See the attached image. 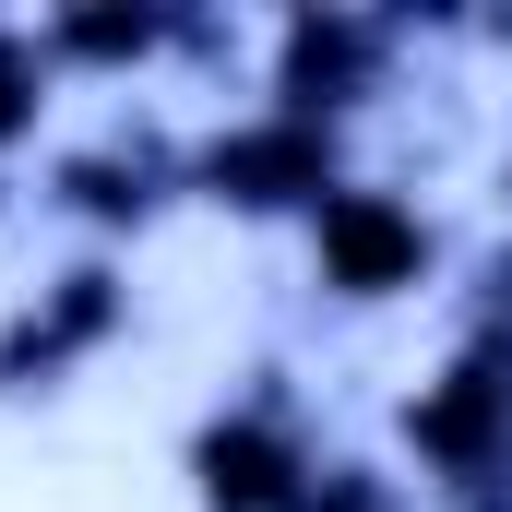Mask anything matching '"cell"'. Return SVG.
Instances as JSON below:
<instances>
[{
    "mask_svg": "<svg viewBox=\"0 0 512 512\" xmlns=\"http://www.w3.org/2000/svg\"><path fill=\"white\" fill-rule=\"evenodd\" d=\"M298 239H310V286H322L334 310H393V298H417V286L441 274L429 203H405L393 179H346Z\"/></svg>",
    "mask_w": 512,
    "mask_h": 512,
    "instance_id": "277c9868",
    "label": "cell"
},
{
    "mask_svg": "<svg viewBox=\"0 0 512 512\" xmlns=\"http://www.w3.org/2000/svg\"><path fill=\"white\" fill-rule=\"evenodd\" d=\"M501 215H512V143H501Z\"/></svg>",
    "mask_w": 512,
    "mask_h": 512,
    "instance_id": "30bf717a",
    "label": "cell"
},
{
    "mask_svg": "<svg viewBox=\"0 0 512 512\" xmlns=\"http://www.w3.org/2000/svg\"><path fill=\"white\" fill-rule=\"evenodd\" d=\"M179 143L191 131H167V120H108V131H84V143L48 155V203L72 227H96V251H108V239L155 227L179 203Z\"/></svg>",
    "mask_w": 512,
    "mask_h": 512,
    "instance_id": "52a82bcc",
    "label": "cell"
},
{
    "mask_svg": "<svg viewBox=\"0 0 512 512\" xmlns=\"http://www.w3.org/2000/svg\"><path fill=\"white\" fill-rule=\"evenodd\" d=\"M310 465H322V429H310V405L286 393V370H262L251 393H227V405L191 429V453H179L191 512H298Z\"/></svg>",
    "mask_w": 512,
    "mask_h": 512,
    "instance_id": "3957f363",
    "label": "cell"
},
{
    "mask_svg": "<svg viewBox=\"0 0 512 512\" xmlns=\"http://www.w3.org/2000/svg\"><path fill=\"white\" fill-rule=\"evenodd\" d=\"M393 48H405V24L346 12V0H310V12H286V24L262 36V108L346 131V120L393 84Z\"/></svg>",
    "mask_w": 512,
    "mask_h": 512,
    "instance_id": "5b68a950",
    "label": "cell"
},
{
    "mask_svg": "<svg viewBox=\"0 0 512 512\" xmlns=\"http://www.w3.org/2000/svg\"><path fill=\"white\" fill-rule=\"evenodd\" d=\"M48 96H60V72H48V36L0 12V155H24V143H36Z\"/></svg>",
    "mask_w": 512,
    "mask_h": 512,
    "instance_id": "9c48e42d",
    "label": "cell"
},
{
    "mask_svg": "<svg viewBox=\"0 0 512 512\" xmlns=\"http://www.w3.org/2000/svg\"><path fill=\"white\" fill-rule=\"evenodd\" d=\"M131 322V274L120 251H72L36 298L0 310V393H60L84 358H108Z\"/></svg>",
    "mask_w": 512,
    "mask_h": 512,
    "instance_id": "8992f818",
    "label": "cell"
},
{
    "mask_svg": "<svg viewBox=\"0 0 512 512\" xmlns=\"http://www.w3.org/2000/svg\"><path fill=\"white\" fill-rule=\"evenodd\" d=\"M346 131L334 120H286V108H239V120H203L179 143V191L215 203V215H322L346 191Z\"/></svg>",
    "mask_w": 512,
    "mask_h": 512,
    "instance_id": "6da1fadb",
    "label": "cell"
},
{
    "mask_svg": "<svg viewBox=\"0 0 512 512\" xmlns=\"http://www.w3.org/2000/svg\"><path fill=\"white\" fill-rule=\"evenodd\" d=\"M36 36H48V72H143V60H167V48H215V24H179V12H108V0L48 12Z\"/></svg>",
    "mask_w": 512,
    "mask_h": 512,
    "instance_id": "ba28073f",
    "label": "cell"
},
{
    "mask_svg": "<svg viewBox=\"0 0 512 512\" xmlns=\"http://www.w3.org/2000/svg\"><path fill=\"white\" fill-rule=\"evenodd\" d=\"M393 441H405V465H417L429 501L512 477V334H477V322H465L453 358L393 405Z\"/></svg>",
    "mask_w": 512,
    "mask_h": 512,
    "instance_id": "7a4b0ae2",
    "label": "cell"
}]
</instances>
